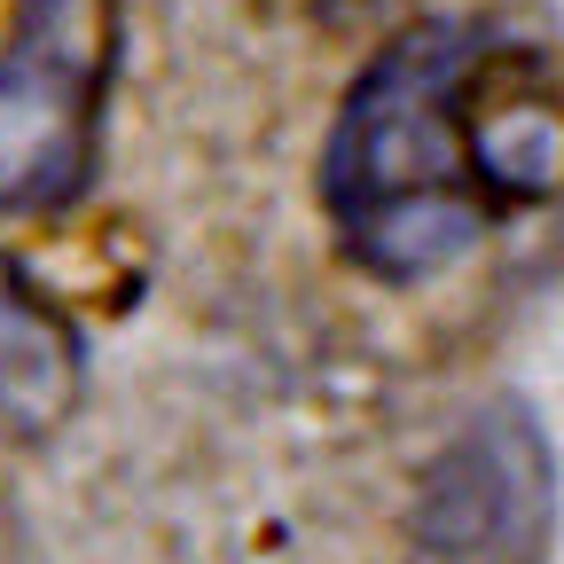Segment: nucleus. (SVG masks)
<instances>
[{
  "label": "nucleus",
  "mask_w": 564,
  "mask_h": 564,
  "mask_svg": "<svg viewBox=\"0 0 564 564\" xmlns=\"http://www.w3.org/2000/svg\"><path fill=\"white\" fill-rule=\"evenodd\" d=\"M322 196L369 274L455 267L510 212L564 196V63L470 17L400 32L329 126Z\"/></svg>",
  "instance_id": "nucleus-1"
},
{
  "label": "nucleus",
  "mask_w": 564,
  "mask_h": 564,
  "mask_svg": "<svg viewBox=\"0 0 564 564\" xmlns=\"http://www.w3.org/2000/svg\"><path fill=\"white\" fill-rule=\"evenodd\" d=\"M102 70L95 0H32V24L0 47V212L55 204L87 181Z\"/></svg>",
  "instance_id": "nucleus-2"
},
{
  "label": "nucleus",
  "mask_w": 564,
  "mask_h": 564,
  "mask_svg": "<svg viewBox=\"0 0 564 564\" xmlns=\"http://www.w3.org/2000/svg\"><path fill=\"white\" fill-rule=\"evenodd\" d=\"M79 392V345L40 291L0 259V440H40Z\"/></svg>",
  "instance_id": "nucleus-3"
},
{
  "label": "nucleus",
  "mask_w": 564,
  "mask_h": 564,
  "mask_svg": "<svg viewBox=\"0 0 564 564\" xmlns=\"http://www.w3.org/2000/svg\"><path fill=\"white\" fill-rule=\"evenodd\" d=\"M329 9H369V0H329Z\"/></svg>",
  "instance_id": "nucleus-4"
}]
</instances>
